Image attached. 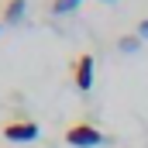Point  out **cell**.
<instances>
[{"label": "cell", "instance_id": "obj_1", "mask_svg": "<svg viewBox=\"0 0 148 148\" xmlns=\"http://www.w3.org/2000/svg\"><path fill=\"white\" fill-rule=\"evenodd\" d=\"M103 141H107V134L100 127H93L90 121H76V124L66 127V145H73V148H97Z\"/></svg>", "mask_w": 148, "mask_h": 148}, {"label": "cell", "instance_id": "obj_2", "mask_svg": "<svg viewBox=\"0 0 148 148\" xmlns=\"http://www.w3.org/2000/svg\"><path fill=\"white\" fill-rule=\"evenodd\" d=\"M3 138H7V141H17V145L35 141L38 138V124L35 121H7V124H3Z\"/></svg>", "mask_w": 148, "mask_h": 148}, {"label": "cell", "instance_id": "obj_3", "mask_svg": "<svg viewBox=\"0 0 148 148\" xmlns=\"http://www.w3.org/2000/svg\"><path fill=\"white\" fill-rule=\"evenodd\" d=\"M73 83L83 90V93L93 86V55H90V52H83V55L73 62Z\"/></svg>", "mask_w": 148, "mask_h": 148}, {"label": "cell", "instance_id": "obj_4", "mask_svg": "<svg viewBox=\"0 0 148 148\" xmlns=\"http://www.w3.org/2000/svg\"><path fill=\"white\" fill-rule=\"evenodd\" d=\"M21 17H24V0H7L3 3V21L7 24H17Z\"/></svg>", "mask_w": 148, "mask_h": 148}, {"label": "cell", "instance_id": "obj_5", "mask_svg": "<svg viewBox=\"0 0 148 148\" xmlns=\"http://www.w3.org/2000/svg\"><path fill=\"white\" fill-rule=\"evenodd\" d=\"M79 3H83V0H52V14H69Z\"/></svg>", "mask_w": 148, "mask_h": 148}, {"label": "cell", "instance_id": "obj_6", "mask_svg": "<svg viewBox=\"0 0 148 148\" xmlns=\"http://www.w3.org/2000/svg\"><path fill=\"white\" fill-rule=\"evenodd\" d=\"M121 48H124V52L138 48V35H124V38H121Z\"/></svg>", "mask_w": 148, "mask_h": 148}, {"label": "cell", "instance_id": "obj_7", "mask_svg": "<svg viewBox=\"0 0 148 148\" xmlns=\"http://www.w3.org/2000/svg\"><path fill=\"white\" fill-rule=\"evenodd\" d=\"M107 3H110V0H107Z\"/></svg>", "mask_w": 148, "mask_h": 148}]
</instances>
